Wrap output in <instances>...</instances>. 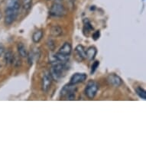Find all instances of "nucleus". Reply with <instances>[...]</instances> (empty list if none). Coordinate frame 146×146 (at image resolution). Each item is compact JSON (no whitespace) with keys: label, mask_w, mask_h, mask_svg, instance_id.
<instances>
[{"label":"nucleus","mask_w":146,"mask_h":146,"mask_svg":"<svg viewBox=\"0 0 146 146\" xmlns=\"http://www.w3.org/2000/svg\"><path fill=\"white\" fill-rule=\"evenodd\" d=\"M20 7V0H5V24L6 25H11L16 20Z\"/></svg>","instance_id":"obj_1"},{"label":"nucleus","mask_w":146,"mask_h":146,"mask_svg":"<svg viewBox=\"0 0 146 146\" xmlns=\"http://www.w3.org/2000/svg\"><path fill=\"white\" fill-rule=\"evenodd\" d=\"M49 14L53 17H62L66 14V9L62 3L59 1H56L51 5L49 10Z\"/></svg>","instance_id":"obj_4"},{"label":"nucleus","mask_w":146,"mask_h":146,"mask_svg":"<svg viewBox=\"0 0 146 146\" xmlns=\"http://www.w3.org/2000/svg\"><path fill=\"white\" fill-rule=\"evenodd\" d=\"M87 78V75L86 74H83V73H77V74H74L71 77H70V84H80V83H83L86 80Z\"/></svg>","instance_id":"obj_6"},{"label":"nucleus","mask_w":146,"mask_h":146,"mask_svg":"<svg viewBox=\"0 0 146 146\" xmlns=\"http://www.w3.org/2000/svg\"><path fill=\"white\" fill-rule=\"evenodd\" d=\"M40 55V51H39L38 49L36 48L35 50H31L30 52L27 55V58H28V60H29V63L30 65H32L34 60H37L38 58Z\"/></svg>","instance_id":"obj_10"},{"label":"nucleus","mask_w":146,"mask_h":146,"mask_svg":"<svg viewBox=\"0 0 146 146\" xmlns=\"http://www.w3.org/2000/svg\"><path fill=\"white\" fill-rule=\"evenodd\" d=\"M32 5V0H22V8L25 12H29Z\"/></svg>","instance_id":"obj_18"},{"label":"nucleus","mask_w":146,"mask_h":146,"mask_svg":"<svg viewBox=\"0 0 146 146\" xmlns=\"http://www.w3.org/2000/svg\"><path fill=\"white\" fill-rule=\"evenodd\" d=\"M135 92H136V94H138V96L140 98L143 99V100H146V92L143 88H141L140 86H138L135 89Z\"/></svg>","instance_id":"obj_19"},{"label":"nucleus","mask_w":146,"mask_h":146,"mask_svg":"<svg viewBox=\"0 0 146 146\" xmlns=\"http://www.w3.org/2000/svg\"><path fill=\"white\" fill-rule=\"evenodd\" d=\"M99 90V84L96 81L90 80L88 82L85 88V94L89 99H94Z\"/></svg>","instance_id":"obj_5"},{"label":"nucleus","mask_w":146,"mask_h":146,"mask_svg":"<svg viewBox=\"0 0 146 146\" xmlns=\"http://www.w3.org/2000/svg\"><path fill=\"white\" fill-rule=\"evenodd\" d=\"M77 86L74 84H68L65 85L60 91V96L65 97L68 100H75V93L77 92Z\"/></svg>","instance_id":"obj_3"},{"label":"nucleus","mask_w":146,"mask_h":146,"mask_svg":"<svg viewBox=\"0 0 146 146\" xmlns=\"http://www.w3.org/2000/svg\"><path fill=\"white\" fill-rule=\"evenodd\" d=\"M52 77L50 74H45L42 77V82H41V88L44 92H48L50 87L51 83H52Z\"/></svg>","instance_id":"obj_7"},{"label":"nucleus","mask_w":146,"mask_h":146,"mask_svg":"<svg viewBox=\"0 0 146 146\" xmlns=\"http://www.w3.org/2000/svg\"><path fill=\"white\" fill-rule=\"evenodd\" d=\"M48 1H49V0H48Z\"/></svg>","instance_id":"obj_25"},{"label":"nucleus","mask_w":146,"mask_h":146,"mask_svg":"<svg viewBox=\"0 0 146 146\" xmlns=\"http://www.w3.org/2000/svg\"><path fill=\"white\" fill-rule=\"evenodd\" d=\"M0 67H1V65H0Z\"/></svg>","instance_id":"obj_24"},{"label":"nucleus","mask_w":146,"mask_h":146,"mask_svg":"<svg viewBox=\"0 0 146 146\" xmlns=\"http://www.w3.org/2000/svg\"><path fill=\"white\" fill-rule=\"evenodd\" d=\"M5 53V48L3 45H0V57Z\"/></svg>","instance_id":"obj_22"},{"label":"nucleus","mask_w":146,"mask_h":146,"mask_svg":"<svg viewBox=\"0 0 146 146\" xmlns=\"http://www.w3.org/2000/svg\"><path fill=\"white\" fill-rule=\"evenodd\" d=\"M75 53L77 58H79L80 60H83L86 59V54H85V48L83 45H77L75 48Z\"/></svg>","instance_id":"obj_12"},{"label":"nucleus","mask_w":146,"mask_h":146,"mask_svg":"<svg viewBox=\"0 0 146 146\" xmlns=\"http://www.w3.org/2000/svg\"><path fill=\"white\" fill-rule=\"evenodd\" d=\"M15 56L14 54L11 51V50H9L7 52L5 53V56H4V60H5V62L8 64H13V61H14Z\"/></svg>","instance_id":"obj_14"},{"label":"nucleus","mask_w":146,"mask_h":146,"mask_svg":"<svg viewBox=\"0 0 146 146\" xmlns=\"http://www.w3.org/2000/svg\"><path fill=\"white\" fill-rule=\"evenodd\" d=\"M96 54H97V49L94 46H91L85 50V54H86V58L88 60H93L96 58Z\"/></svg>","instance_id":"obj_9"},{"label":"nucleus","mask_w":146,"mask_h":146,"mask_svg":"<svg viewBox=\"0 0 146 146\" xmlns=\"http://www.w3.org/2000/svg\"><path fill=\"white\" fill-rule=\"evenodd\" d=\"M107 81L109 84L112 85V86H115V87H119L122 84V78L116 74H110L107 77Z\"/></svg>","instance_id":"obj_8"},{"label":"nucleus","mask_w":146,"mask_h":146,"mask_svg":"<svg viewBox=\"0 0 146 146\" xmlns=\"http://www.w3.org/2000/svg\"><path fill=\"white\" fill-rule=\"evenodd\" d=\"M43 31L42 30H38L34 32L33 35H32V40L35 43H38L39 41H41V38H43Z\"/></svg>","instance_id":"obj_15"},{"label":"nucleus","mask_w":146,"mask_h":146,"mask_svg":"<svg viewBox=\"0 0 146 146\" xmlns=\"http://www.w3.org/2000/svg\"><path fill=\"white\" fill-rule=\"evenodd\" d=\"M93 39H94V41H96V40H98L99 38L100 37V31H96L93 34Z\"/></svg>","instance_id":"obj_21"},{"label":"nucleus","mask_w":146,"mask_h":146,"mask_svg":"<svg viewBox=\"0 0 146 146\" xmlns=\"http://www.w3.org/2000/svg\"><path fill=\"white\" fill-rule=\"evenodd\" d=\"M100 66V61H98V60H96V61H94V63H93V64H92V66H91V71L90 73L93 74L94 72L96 71V70L97 69V67Z\"/></svg>","instance_id":"obj_20"},{"label":"nucleus","mask_w":146,"mask_h":146,"mask_svg":"<svg viewBox=\"0 0 146 146\" xmlns=\"http://www.w3.org/2000/svg\"><path fill=\"white\" fill-rule=\"evenodd\" d=\"M62 32L63 31L61 28L58 26V25H54L50 29V35L54 37H58V36L60 35Z\"/></svg>","instance_id":"obj_17"},{"label":"nucleus","mask_w":146,"mask_h":146,"mask_svg":"<svg viewBox=\"0 0 146 146\" xmlns=\"http://www.w3.org/2000/svg\"><path fill=\"white\" fill-rule=\"evenodd\" d=\"M94 30V27L92 26V25L88 19H84V34L86 33V35H87L91 31H93Z\"/></svg>","instance_id":"obj_16"},{"label":"nucleus","mask_w":146,"mask_h":146,"mask_svg":"<svg viewBox=\"0 0 146 146\" xmlns=\"http://www.w3.org/2000/svg\"><path fill=\"white\" fill-rule=\"evenodd\" d=\"M69 69L67 62H58L53 64L50 74L53 80L58 81L65 75V72Z\"/></svg>","instance_id":"obj_2"},{"label":"nucleus","mask_w":146,"mask_h":146,"mask_svg":"<svg viewBox=\"0 0 146 146\" xmlns=\"http://www.w3.org/2000/svg\"><path fill=\"white\" fill-rule=\"evenodd\" d=\"M17 49H18V51H19V54H20L21 57L22 58H27V55H28V51H27V49L25 48V46L23 43H19L18 45H17Z\"/></svg>","instance_id":"obj_13"},{"label":"nucleus","mask_w":146,"mask_h":146,"mask_svg":"<svg viewBox=\"0 0 146 146\" xmlns=\"http://www.w3.org/2000/svg\"><path fill=\"white\" fill-rule=\"evenodd\" d=\"M1 18H2V13L0 12V19H1Z\"/></svg>","instance_id":"obj_23"},{"label":"nucleus","mask_w":146,"mask_h":146,"mask_svg":"<svg viewBox=\"0 0 146 146\" xmlns=\"http://www.w3.org/2000/svg\"><path fill=\"white\" fill-rule=\"evenodd\" d=\"M72 51V46L71 44L68 42H65L62 45V47L59 49L58 53H60L64 55H70Z\"/></svg>","instance_id":"obj_11"}]
</instances>
